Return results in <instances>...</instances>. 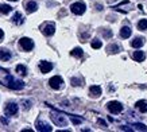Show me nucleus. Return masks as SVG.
<instances>
[{
  "mask_svg": "<svg viewBox=\"0 0 147 132\" xmlns=\"http://www.w3.org/2000/svg\"><path fill=\"white\" fill-rule=\"evenodd\" d=\"M12 22L15 23V24H18V26H20L23 23V16L20 12H15V15L12 16Z\"/></svg>",
  "mask_w": 147,
  "mask_h": 132,
  "instance_id": "obj_17",
  "label": "nucleus"
},
{
  "mask_svg": "<svg viewBox=\"0 0 147 132\" xmlns=\"http://www.w3.org/2000/svg\"><path fill=\"white\" fill-rule=\"evenodd\" d=\"M107 108L111 113H115V114L120 113L121 110H123V105L119 101H109L107 104Z\"/></svg>",
  "mask_w": 147,
  "mask_h": 132,
  "instance_id": "obj_4",
  "label": "nucleus"
},
{
  "mask_svg": "<svg viewBox=\"0 0 147 132\" xmlns=\"http://www.w3.org/2000/svg\"><path fill=\"white\" fill-rule=\"evenodd\" d=\"M81 82H82L81 79H77V78H71V84L74 85V86H77V85H82V84H81Z\"/></svg>",
  "mask_w": 147,
  "mask_h": 132,
  "instance_id": "obj_28",
  "label": "nucleus"
},
{
  "mask_svg": "<svg viewBox=\"0 0 147 132\" xmlns=\"http://www.w3.org/2000/svg\"><path fill=\"white\" fill-rule=\"evenodd\" d=\"M134 127L136 128V129H140V131H147V127L143 125V124H134Z\"/></svg>",
  "mask_w": 147,
  "mask_h": 132,
  "instance_id": "obj_25",
  "label": "nucleus"
},
{
  "mask_svg": "<svg viewBox=\"0 0 147 132\" xmlns=\"http://www.w3.org/2000/svg\"><path fill=\"white\" fill-rule=\"evenodd\" d=\"M101 40H98V39H94V40H92V47L93 48H100L101 47Z\"/></svg>",
  "mask_w": 147,
  "mask_h": 132,
  "instance_id": "obj_24",
  "label": "nucleus"
},
{
  "mask_svg": "<svg viewBox=\"0 0 147 132\" xmlns=\"http://www.w3.org/2000/svg\"><path fill=\"white\" fill-rule=\"evenodd\" d=\"M70 9L74 15H82L85 12V9H86V5H85L84 1H77V3L70 5Z\"/></svg>",
  "mask_w": 147,
  "mask_h": 132,
  "instance_id": "obj_3",
  "label": "nucleus"
},
{
  "mask_svg": "<svg viewBox=\"0 0 147 132\" xmlns=\"http://www.w3.org/2000/svg\"><path fill=\"white\" fill-rule=\"evenodd\" d=\"M135 108H138L142 113H146V112H147V101L140 100V101H138L136 104H135Z\"/></svg>",
  "mask_w": 147,
  "mask_h": 132,
  "instance_id": "obj_13",
  "label": "nucleus"
},
{
  "mask_svg": "<svg viewBox=\"0 0 147 132\" xmlns=\"http://www.w3.org/2000/svg\"><path fill=\"white\" fill-rule=\"evenodd\" d=\"M35 127H36V129H38L39 132H51V131H53V128L50 127L47 123L42 121V120H36Z\"/></svg>",
  "mask_w": 147,
  "mask_h": 132,
  "instance_id": "obj_7",
  "label": "nucleus"
},
{
  "mask_svg": "<svg viewBox=\"0 0 147 132\" xmlns=\"http://www.w3.org/2000/svg\"><path fill=\"white\" fill-rule=\"evenodd\" d=\"M107 50L109 53H117V51H119V46H117V44H109L107 47Z\"/></svg>",
  "mask_w": 147,
  "mask_h": 132,
  "instance_id": "obj_23",
  "label": "nucleus"
},
{
  "mask_svg": "<svg viewBox=\"0 0 147 132\" xmlns=\"http://www.w3.org/2000/svg\"><path fill=\"white\" fill-rule=\"evenodd\" d=\"M1 123H3V124H5V125H7V124H8V120L5 119V117H1Z\"/></svg>",
  "mask_w": 147,
  "mask_h": 132,
  "instance_id": "obj_31",
  "label": "nucleus"
},
{
  "mask_svg": "<svg viewBox=\"0 0 147 132\" xmlns=\"http://www.w3.org/2000/svg\"><path fill=\"white\" fill-rule=\"evenodd\" d=\"M11 59V53L5 48H0V61H9Z\"/></svg>",
  "mask_w": 147,
  "mask_h": 132,
  "instance_id": "obj_12",
  "label": "nucleus"
},
{
  "mask_svg": "<svg viewBox=\"0 0 147 132\" xmlns=\"http://www.w3.org/2000/svg\"><path fill=\"white\" fill-rule=\"evenodd\" d=\"M26 9H27V12L28 13L35 12L36 9H38V4H36L35 1H28V3L26 4Z\"/></svg>",
  "mask_w": 147,
  "mask_h": 132,
  "instance_id": "obj_14",
  "label": "nucleus"
},
{
  "mask_svg": "<svg viewBox=\"0 0 147 132\" xmlns=\"http://www.w3.org/2000/svg\"><path fill=\"white\" fill-rule=\"evenodd\" d=\"M4 112H5V114H8V116H13V114L18 113V105H16L15 102H8L4 108Z\"/></svg>",
  "mask_w": 147,
  "mask_h": 132,
  "instance_id": "obj_9",
  "label": "nucleus"
},
{
  "mask_svg": "<svg viewBox=\"0 0 147 132\" xmlns=\"http://www.w3.org/2000/svg\"><path fill=\"white\" fill-rule=\"evenodd\" d=\"M50 117L51 120L54 121V124L57 125V127H66L67 125V120H66V116H63L62 113H59V112H51L50 113Z\"/></svg>",
  "mask_w": 147,
  "mask_h": 132,
  "instance_id": "obj_1",
  "label": "nucleus"
},
{
  "mask_svg": "<svg viewBox=\"0 0 147 132\" xmlns=\"http://www.w3.org/2000/svg\"><path fill=\"white\" fill-rule=\"evenodd\" d=\"M143 44H144V39L143 38H135L132 42H131V46L135 48H139V47H142Z\"/></svg>",
  "mask_w": 147,
  "mask_h": 132,
  "instance_id": "obj_16",
  "label": "nucleus"
},
{
  "mask_svg": "<svg viewBox=\"0 0 147 132\" xmlns=\"http://www.w3.org/2000/svg\"><path fill=\"white\" fill-rule=\"evenodd\" d=\"M138 28H139L140 31L147 30V19H142V20H139V23H138Z\"/></svg>",
  "mask_w": 147,
  "mask_h": 132,
  "instance_id": "obj_22",
  "label": "nucleus"
},
{
  "mask_svg": "<svg viewBox=\"0 0 147 132\" xmlns=\"http://www.w3.org/2000/svg\"><path fill=\"white\" fill-rule=\"evenodd\" d=\"M3 36H4V32H3V30H0V39H1Z\"/></svg>",
  "mask_w": 147,
  "mask_h": 132,
  "instance_id": "obj_34",
  "label": "nucleus"
},
{
  "mask_svg": "<svg viewBox=\"0 0 147 132\" xmlns=\"http://www.w3.org/2000/svg\"><path fill=\"white\" fill-rule=\"evenodd\" d=\"M138 8L140 9V11H143V5H142V4H139V5H138Z\"/></svg>",
  "mask_w": 147,
  "mask_h": 132,
  "instance_id": "obj_35",
  "label": "nucleus"
},
{
  "mask_svg": "<svg viewBox=\"0 0 147 132\" xmlns=\"http://www.w3.org/2000/svg\"><path fill=\"white\" fill-rule=\"evenodd\" d=\"M11 11H12V7H11V5H8V4L0 5V12L1 13H5V15H7V13H9Z\"/></svg>",
  "mask_w": 147,
  "mask_h": 132,
  "instance_id": "obj_20",
  "label": "nucleus"
},
{
  "mask_svg": "<svg viewBox=\"0 0 147 132\" xmlns=\"http://www.w3.org/2000/svg\"><path fill=\"white\" fill-rule=\"evenodd\" d=\"M89 93L93 98H97V97H100V94H101V88H100L98 85H92L89 88Z\"/></svg>",
  "mask_w": 147,
  "mask_h": 132,
  "instance_id": "obj_11",
  "label": "nucleus"
},
{
  "mask_svg": "<svg viewBox=\"0 0 147 132\" xmlns=\"http://www.w3.org/2000/svg\"><path fill=\"white\" fill-rule=\"evenodd\" d=\"M19 44H20V47L23 50H26V51H30L34 48V42H32L30 38H22V39L19 40Z\"/></svg>",
  "mask_w": 147,
  "mask_h": 132,
  "instance_id": "obj_6",
  "label": "nucleus"
},
{
  "mask_svg": "<svg viewBox=\"0 0 147 132\" xmlns=\"http://www.w3.org/2000/svg\"><path fill=\"white\" fill-rule=\"evenodd\" d=\"M132 57H134V59H135V61L142 62L143 59L146 58V54L143 53V51H135V53H134V55H132Z\"/></svg>",
  "mask_w": 147,
  "mask_h": 132,
  "instance_id": "obj_18",
  "label": "nucleus"
},
{
  "mask_svg": "<svg viewBox=\"0 0 147 132\" xmlns=\"http://www.w3.org/2000/svg\"><path fill=\"white\" fill-rule=\"evenodd\" d=\"M16 73L20 75H26L27 74V67L23 65H18L16 66Z\"/></svg>",
  "mask_w": 147,
  "mask_h": 132,
  "instance_id": "obj_21",
  "label": "nucleus"
},
{
  "mask_svg": "<svg viewBox=\"0 0 147 132\" xmlns=\"http://www.w3.org/2000/svg\"><path fill=\"white\" fill-rule=\"evenodd\" d=\"M23 106H24V109H28V108L31 106V102L30 101H23Z\"/></svg>",
  "mask_w": 147,
  "mask_h": 132,
  "instance_id": "obj_29",
  "label": "nucleus"
},
{
  "mask_svg": "<svg viewBox=\"0 0 147 132\" xmlns=\"http://www.w3.org/2000/svg\"><path fill=\"white\" fill-rule=\"evenodd\" d=\"M70 54L73 55V57H77V58H81L82 55H84V53H82V48H80V47L73 48V50L70 51Z\"/></svg>",
  "mask_w": 147,
  "mask_h": 132,
  "instance_id": "obj_19",
  "label": "nucleus"
},
{
  "mask_svg": "<svg viewBox=\"0 0 147 132\" xmlns=\"http://www.w3.org/2000/svg\"><path fill=\"white\" fill-rule=\"evenodd\" d=\"M120 36L121 38H129L131 36V28H129L128 26H124V27H121V30H120Z\"/></svg>",
  "mask_w": 147,
  "mask_h": 132,
  "instance_id": "obj_15",
  "label": "nucleus"
},
{
  "mask_svg": "<svg viewBox=\"0 0 147 132\" xmlns=\"http://www.w3.org/2000/svg\"><path fill=\"white\" fill-rule=\"evenodd\" d=\"M39 69L42 73H49V71L53 69V63H51V62H47V61H42L39 63Z\"/></svg>",
  "mask_w": 147,
  "mask_h": 132,
  "instance_id": "obj_10",
  "label": "nucleus"
},
{
  "mask_svg": "<svg viewBox=\"0 0 147 132\" xmlns=\"http://www.w3.org/2000/svg\"><path fill=\"white\" fill-rule=\"evenodd\" d=\"M42 32L46 36H51L55 32V24L54 23H46L45 26L42 27Z\"/></svg>",
  "mask_w": 147,
  "mask_h": 132,
  "instance_id": "obj_8",
  "label": "nucleus"
},
{
  "mask_svg": "<svg viewBox=\"0 0 147 132\" xmlns=\"http://www.w3.org/2000/svg\"><path fill=\"white\" fill-rule=\"evenodd\" d=\"M9 1H18V0H9Z\"/></svg>",
  "mask_w": 147,
  "mask_h": 132,
  "instance_id": "obj_36",
  "label": "nucleus"
},
{
  "mask_svg": "<svg viewBox=\"0 0 147 132\" xmlns=\"http://www.w3.org/2000/svg\"><path fill=\"white\" fill-rule=\"evenodd\" d=\"M70 119L74 124H80L81 121H82V119H80V117H74V116H70Z\"/></svg>",
  "mask_w": 147,
  "mask_h": 132,
  "instance_id": "obj_27",
  "label": "nucleus"
},
{
  "mask_svg": "<svg viewBox=\"0 0 147 132\" xmlns=\"http://www.w3.org/2000/svg\"><path fill=\"white\" fill-rule=\"evenodd\" d=\"M120 129H123V131H131L129 128H127V127H120Z\"/></svg>",
  "mask_w": 147,
  "mask_h": 132,
  "instance_id": "obj_33",
  "label": "nucleus"
},
{
  "mask_svg": "<svg viewBox=\"0 0 147 132\" xmlns=\"http://www.w3.org/2000/svg\"><path fill=\"white\" fill-rule=\"evenodd\" d=\"M102 35L105 36V38H111V36H112V31L111 30H104V31H102Z\"/></svg>",
  "mask_w": 147,
  "mask_h": 132,
  "instance_id": "obj_26",
  "label": "nucleus"
},
{
  "mask_svg": "<svg viewBox=\"0 0 147 132\" xmlns=\"http://www.w3.org/2000/svg\"><path fill=\"white\" fill-rule=\"evenodd\" d=\"M96 9H97V11H101V9H102L101 4H96Z\"/></svg>",
  "mask_w": 147,
  "mask_h": 132,
  "instance_id": "obj_32",
  "label": "nucleus"
},
{
  "mask_svg": "<svg viewBox=\"0 0 147 132\" xmlns=\"http://www.w3.org/2000/svg\"><path fill=\"white\" fill-rule=\"evenodd\" d=\"M97 123L100 124V125H102V127H107V123H105V121H104L102 119H98V120H97Z\"/></svg>",
  "mask_w": 147,
  "mask_h": 132,
  "instance_id": "obj_30",
  "label": "nucleus"
},
{
  "mask_svg": "<svg viewBox=\"0 0 147 132\" xmlns=\"http://www.w3.org/2000/svg\"><path fill=\"white\" fill-rule=\"evenodd\" d=\"M7 86L13 89V90H20V89L24 88V82L19 81V79H15L12 75H7Z\"/></svg>",
  "mask_w": 147,
  "mask_h": 132,
  "instance_id": "obj_2",
  "label": "nucleus"
},
{
  "mask_svg": "<svg viewBox=\"0 0 147 132\" xmlns=\"http://www.w3.org/2000/svg\"><path fill=\"white\" fill-rule=\"evenodd\" d=\"M62 84H63V79L61 78L59 75H54V77H51V78H50V81H49V85L53 89H55V90L61 89Z\"/></svg>",
  "mask_w": 147,
  "mask_h": 132,
  "instance_id": "obj_5",
  "label": "nucleus"
}]
</instances>
